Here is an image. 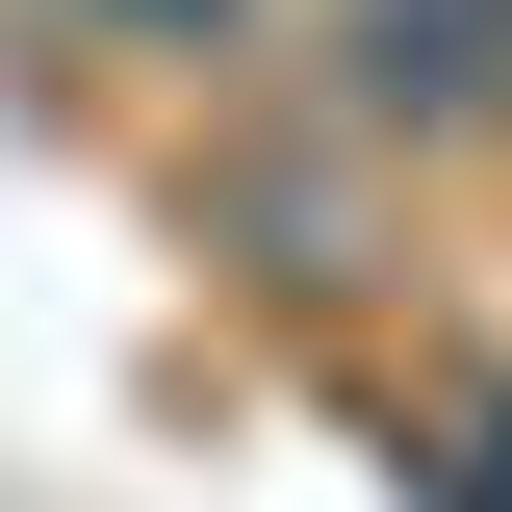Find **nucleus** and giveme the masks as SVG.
I'll list each match as a JSON object with an SVG mask.
<instances>
[{"label":"nucleus","mask_w":512,"mask_h":512,"mask_svg":"<svg viewBox=\"0 0 512 512\" xmlns=\"http://www.w3.org/2000/svg\"><path fill=\"white\" fill-rule=\"evenodd\" d=\"M359 128H512V0H359Z\"/></svg>","instance_id":"1"},{"label":"nucleus","mask_w":512,"mask_h":512,"mask_svg":"<svg viewBox=\"0 0 512 512\" xmlns=\"http://www.w3.org/2000/svg\"><path fill=\"white\" fill-rule=\"evenodd\" d=\"M103 52H231V0H103Z\"/></svg>","instance_id":"2"}]
</instances>
